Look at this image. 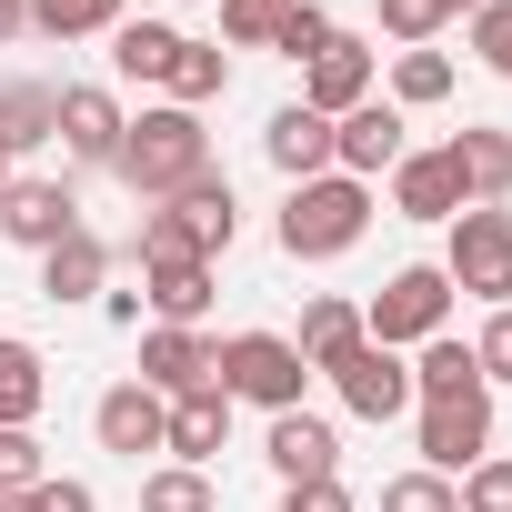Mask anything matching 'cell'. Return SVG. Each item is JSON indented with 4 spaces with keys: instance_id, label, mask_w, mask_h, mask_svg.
Here are the masks:
<instances>
[{
    "instance_id": "cell-1",
    "label": "cell",
    "mask_w": 512,
    "mask_h": 512,
    "mask_svg": "<svg viewBox=\"0 0 512 512\" xmlns=\"http://www.w3.org/2000/svg\"><path fill=\"white\" fill-rule=\"evenodd\" d=\"M111 171H121V191H131V201H171V191H191V181L211 171V131H201V111H181V101L141 111V121L121 131Z\"/></svg>"
},
{
    "instance_id": "cell-2",
    "label": "cell",
    "mask_w": 512,
    "mask_h": 512,
    "mask_svg": "<svg viewBox=\"0 0 512 512\" xmlns=\"http://www.w3.org/2000/svg\"><path fill=\"white\" fill-rule=\"evenodd\" d=\"M362 231H372V181H352V171L292 181V201H282V251L292 262H342Z\"/></svg>"
},
{
    "instance_id": "cell-3",
    "label": "cell",
    "mask_w": 512,
    "mask_h": 512,
    "mask_svg": "<svg viewBox=\"0 0 512 512\" xmlns=\"http://www.w3.org/2000/svg\"><path fill=\"white\" fill-rule=\"evenodd\" d=\"M211 382H221L231 402H262V412H302V382H312V362L292 352V332H231V342L211 352Z\"/></svg>"
},
{
    "instance_id": "cell-4",
    "label": "cell",
    "mask_w": 512,
    "mask_h": 512,
    "mask_svg": "<svg viewBox=\"0 0 512 512\" xmlns=\"http://www.w3.org/2000/svg\"><path fill=\"white\" fill-rule=\"evenodd\" d=\"M442 322H452V282H442V262H412V272H392V282L362 302V342H382V352H422Z\"/></svg>"
},
{
    "instance_id": "cell-5",
    "label": "cell",
    "mask_w": 512,
    "mask_h": 512,
    "mask_svg": "<svg viewBox=\"0 0 512 512\" xmlns=\"http://www.w3.org/2000/svg\"><path fill=\"white\" fill-rule=\"evenodd\" d=\"M442 231H452V251H442V282L502 312V302H512V211L472 201V211H452Z\"/></svg>"
},
{
    "instance_id": "cell-6",
    "label": "cell",
    "mask_w": 512,
    "mask_h": 512,
    "mask_svg": "<svg viewBox=\"0 0 512 512\" xmlns=\"http://www.w3.org/2000/svg\"><path fill=\"white\" fill-rule=\"evenodd\" d=\"M322 382H332V392H342V412H362V422L412 412V362H402V352H382V342L332 352V362H322Z\"/></svg>"
},
{
    "instance_id": "cell-7",
    "label": "cell",
    "mask_w": 512,
    "mask_h": 512,
    "mask_svg": "<svg viewBox=\"0 0 512 512\" xmlns=\"http://www.w3.org/2000/svg\"><path fill=\"white\" fill-rule=\"evenodd\" d=\"M412 442H422V472L462 482V472H472V462L492 452V392H462V402H422Z\"/></svg>"
},
{
    "instance_id": "cell-8",
    "label": "cell",
    "mask_w": 512,
    "mask_h": 512,
    "mask_svg": "<svg viewBox=\"0 0 512 512\" xmlns=\"http://www.w3.org/2000/svg\"><path fill=\"white\" fill-rule=\"evenodd\" d=\"M211 352H221L211 332L151 322V332H141V372H131V382H141V392H161V402H191V392H211Z\"/></svg>"
},
{
    "instance_id": "cell-9",
    "label": "cell",
    "mask_w": 512,
    "mask_h": 512,
    "mask_svg": "<svg viewBox=\"0 0 512 512\" xmlns=\"http://www.w3.org/2000/svg\"><path fill=\"white\" fill-rule=\"evenodd\" d=\"M81 231V191L71 181H11L0 191V241H21V251H51Z\"/></svg>"
},
{
    "instance_id": "cell-10",
    "label": "cell",
    "mask_w": 512,
    "mask_h": 512,
    "mask_svg": "<svg viewBox=\"0 0 512 512\" xmlns=\"http://www.w3.org/2000/svg\"><path fill=\"white\" fill-rule=\"evenodd\" d=\"M382 181H392V211H402V221H452V211H472V201H462V161H452V141H442V151H402Z\"/></svg>"
},
{
    "instance_id": "cell-11",
    "label": "cell",
    "mask_w": 512,
    "mask_h": 512,
    "mask_svg": "<svg viewBox=\"0 0 512 512\" xmlns=\"http://www.w3.org/2000/svg\"><path fill=\"white\" fill-rule=\"evenodd\" d=\"M402 151H412V141H402V111H392V101H362V111L332 121V171H352V181H382Z\"/></svg>"
},
{
    "instance_id": "cell-12",
    "label": "cell",
    "mask_w": 512,
    "mask_h": 512,
    "mask_svg": "<svg viewBox=\"0 0 512 512\" xmlns=\"http://www.w3.org/2000/svg\"><path fill=\"white\" fill-rule=\"evenodd\" d=\"M262 462H272L282 482H332V472H342V432H332L322 412H272Z\"/></svg>"
},
{
    "instance_id": "cell-13",
    "label": "cell",
    "mask_w": 512,
    "mask_h": 512,
    "mask_svg": "<svg viewBox=\"0 0 512 512\" xmlns=\"http://www.w3.org/2000/svg\"><path fill=\"white\" fill-rule=\"evenodd\" d=\"M362 101H372V51H362L352 31H332V51L302 61V111L342 121V111H362Z\"/></svg>"
},
{
    "instance_id": "cell-14",
    "label": "cell",
    "mask_w": 512,
    "mask_h": 512,
    "mask_svg": "<svg viewBox=\"0 0 512 512\" xmlns=\"http://www.w3.org/2000/svg\"><path fill=\"white\" fill-rule=\"evenodd\" d=\"M121 131H131V111L101 91V81H71L61 91V151L71 161H91V171H111V151H121Z\"/></svg>"
},
{
    "instance_id": "cell-15",
    "label": "cell",
    "mask_w": 512,
    "mask_h": 512,
    "mask_svg": "<svg viewBox=\"0 0 512 512\" xmlns=\"http://www.w3.org/2000/svg\"><path fill=\"white\" fill-rule=\"evenodd\" d=\"M161 422H171V402H161V392H141V382H111V392L91 402V432H101V452H121V462L161 452Z\"/></svg>"
},
{
    "instance_id": "cell-16",
    "label": "cell",
    "mask_w": 512,
    "mask_h": 512,
    "mask_svg": "<svg viewBox=\"0 0 512 512\" xmlns=\"http://www.w3.org/2000/svg\"><path fill=\"white\" fill-rule=\"evenodd\" d=\"M151 211H171V221H181V241L201 251V262H221L231 231H241V201H231V181H221V171H201L191 191H171V201H151Z\"/></svg>"
},
{
    "instance_id": "cell-17",
    "label": "cell",
    "mask_w": 512,
    "mask_h": 512,
    "mask_svg": "<svg viewBox=\"0 0 512 512\" xmlns=\"http://www.w3.org/2000/svg\"><path fill=\"white\" fill-rule=\"evenodd\" d=\"M262 161H272L282 181H322V171H332V121L302 111V101H282V111L262 121Z\"/></svg>"
},
{
    "instance_id": "cell-18",
    "label": "cell",
    "mask_w": 512,
    "mask_h": 512,
    "mask_svg": "<svg viewBox=\"0 0 512 512\" xmlns=\"http://www.w3.org/2000/svg\"><path fill=\"white\" fill-rule=\"evenodd\" d=\"M41 292H51V302H101V292H111V251H101L91 221H81L71 241L41 251Z\"/></svg>"
},
{
    "instance_id": "cell-19",
    "label": "cell",
    "mask_w": 512,
    "mask_h": 512,
    "mask_svg": "<svg viewBox=\"0 0 512 512\" xmlns=\"http://www.w3.org/2000/svg\"><path fill=\"white\" fill-rule=\"evenodd\" d=\"M221 442H231V392H221V382H211V392H191V402H171V422H161V452H171V462H191V472H201Z\"/></svg>"
},
{
    "instance_id": "cell-20",
    "label": "cell",
    "mask_w": 512,
    "mask_h": 512,
    "mask_svg": "<svg viewBox=\"0 0 512 512\" xmlns=\"http://www.w3.org/2000/svg\"><path fill=\"white\" fill-rule=\"evenodd\" d=\"M51 402V362L21 342V332H0V432H31Z\"/></svg>"
},
{
    "instance_id": "cell-21",
    "label": "cell",
    "mask_w": 512,
    "mask_h": 512,
    "mask_svg": "<svg viewBox=\"0 0 512 512\" xmlns=\"http://www.w3.org/2000/svg\"><path fill=\"white\" fill-rule=\"evenodd\" d=\"M462 392H492V382H482V362H472V342H452V332H432V342L412 352V402H462Z\"/></svg>"
},
{
    "instance_id": "cell-22",
    "label": "cell",
    "mask_w": 512,
    "mask_h": 512,
    "mask_svg": "<svg viewBox=\"0 0 512 512\" xmlns=\"http://www.w3.org/2000/svg\"><path fill=\"white\" fill-rule=\"evenodd\" d=\"M141 302H151L161 322L201 332V312H211V262H151V272H141Z\"/></svg>"
},
{
    "instance_id": "cell-23",
    "label": "cell",
    "mask_w": 512,
    "mask_h": 512,
    "mask_svg": "<svg viewBox=\"0 0 512 512\" xmlns=\"http://www.w3.org/2000/svg\"><path fill=\"white\" fill-rule=\"evenodd\" d=\"M452 161H462V201H512V131H452Z\"/></svg>"
},
{
    "instance_id": "cell-24",
    "label": "cell",
    "mask_w": 512,
    "mask_h": 512,
    "mask_svg": "<svg viewBox=\"0 0 512 512\" xmlns=\"http://www.w3.org/2000/svg\"><path fill=\"white\" fill-rule=\"evenodd\" d=\"M61 131V91L51 81H0V151H31V141H51Z\"/></svg>"
},
{
    "instance_id": "cell-25",
    "label": "cell",
    "mask_w": 512,
    "mask_h": 512,
    "mask_svg": "<svg viewBox=\"0 0 512 512\" xmlns=\"http://www.w3.org/2000/svg\"><path fill=\"white\" fill-rule=\"evenodd\" d=\"M171 61H181V31L171 21H121L111 31V71L121 81H171Z\"/></svg>"
},
{
    "instance_id": "cell-26",
    "label": "cell",
    "mask_w": 512,
    "mask_h": 512,
    "mask_svg": "<svg viewBox=\"0 0 512 512\" xmlns=\"http://www.w3.org/2000/svg\"><path fill=\"white\" fill-rule=\"evenodd\" d=\"M362 342V302H342V292H322V302H302V332H292V352L322 372L332 352H352Z\"/></svg>"
},
{
    "instance_id": "cell-27",
    "label": "cell",
    "mask_w": 512,
    "mask_h": 512,
    "mask_svg": "<svg viewBox=\"0 0 512 512\" xmlns=\"http://www.w3.org/2000/svg\"><path fill=\"white\" fill-rule=\"evenodd\" d=\"M161 91H171L181 111L221 101V91H231V61H221V41H191V31H181V61H171V81H161Z\"/></svg>"
},
{
    "instance_id": "cell-28",
    "label": "cell",
    "mask_w": 512,
    "mask_h": 512,
    "mask_svg": "<svg viewBox=\"0 0 512 512\" xmlns=\"http://www.w3.org/2000/svg\"><path fill=\"white\" fill-rule=\"evenodd\" d=\"M121 21H131V0H31V31H51V41H91Z\"/></svg>"
},
{
    "instance_id": "cell-29",
    "label": "cell",
    "mask_w": 512,
    "mask_h": 512,
    "mask_svg": "<svg viewBox=\"0 0 512 512\" xmlns=\"http://www.w3.org/2000/svg\"><path fill=\"white\" fill-rule=\"evenodd\" d=\"M141 512H221V492H211V472L161 462V472H141Z\"/></svg>"
},
{
    "instance_id": "cell-30",
    "label": "cell",
    "mask_w": 512,
    "mask_h": 512,
    "mask_svg": "<svg viewBox=\"0 0 512 512\" xmlns=\"http://www.w3.org/2000/svg\"><path fill=\"white\" fill-rule=\"evenodd\" d=\"M482 0H382V31L402 41V51H432V31L442 21H472Z\"/></svg>"
},
{
    "instance_id": "cell-31",
    "label": "cell",
    "mask_w": 512,
    "mask_h": 512,
    "mask_svg": "<svg viewBox=\"0 0 512 512\" xmlns=\"http://www.w3.org/2000/svg\"><path fill=\"white\" fill-rule=\"evenodd\" d=\"M432 101H452V61L442 51H402L392 61V111H432Z\"/></svg>"
},
{
    "instance_id": "cell-32",
    "label": "cell",
    "mask_w": 512,
    "mask_h": 512,
    "mask_svg": "<svg viewBox=\"0 0 512 512\" xmlns=\"http://www.w3.org/2000/svg\"><path fill=\"white\" fill-rule=\"evenodd\" d=\"M302 11V0H221V41L231 51H272V31Z\"/></svg>"
},
{
    "instance_id": "cell-33",
    "label": "cell",
    "mask_w": 512,
    "mask_h": 512,
    "mask_svg": "<svg viewBox=\"0 0 512 512\" xmlns=\"http://www.w3.org/2000/svg\"><path fill=\"white\" fill-rule=\"evenodd\" d=\"M41 482H51L41 432H0V502H11V492H41Z\"/></svg>"
},
{
    "instance_id": "cell-34",
    "label": "cell",
    "mask_w": 512,
    "mask_h": 512,
    "mask_svg": "<svg viewBox=\"0 0 512 512\" xmlns=\"http://www.w3.org/2000/svg\"><path fill=\"white\" fill-rule=\"evenodd\" d=\"M332 31H342V21L322 11V0H302V11L272 31V51H282V61H322V51H332Z\"/></svg>"
},
{
    "instance_id": "cell-35",
    "label": "cell",
    "mask_w": 512,
    "mask_h": 512,
    "mask_svg": "<svg viewBox=\"0 0 512 512\" xmlns=\"http://www.w3.org/2000/svg\"><path fill=\"white\" fill-rule=\"evenodd\" d=\"M452 502H462V512H512V462H502V452H482V462L452 482Z\"/></svg>"
},
{
    "instance_id": "cell-36",
    "label": "cell",
    "mask_w": 512,
    "mask_h": 512,
    "mask_svg": "<svg viewBox=\"0 0 512 512\" xmlns=\"http://www.w3.org/2000/svg\"><path fill=\"white\" fill-rule=\"evenodd\" d=\"M382 512H462V502H452L442 472H392V482H382Z\"/></svg>"
},
{
    "instance_id": "cell-37",
    "label": "cell",
    "mask_w": 512,
    "mask_h": 512,
    "mask_svg": "<svg viewBox=\"0 0 512 512\" xmlns=\"http://www.w3.org/2000/svg\"><path fill=\"white\" fill-rule=\"evenodd\" d=\"M472 51H482V71L512 81V0H482V11H472Z\"/></svg>"
},
{
    "instance_id": "cell-38",
    "label": "cell",
    "mask_w": 512,
    "mask_h": 512,
    "mask_svg": "<svg viewBox=\"0 0 512 512\" xmlns=\"http://www.w3.org/2000/svg\"><path fill=\"white\" fill-rule=\"evenodd\" d=\"M131 251H141V272H151V262H201V251L181 241V221H171V211H141V231H131Z\"/></svg>"
},
{
    "instance_id": "cell-39",
    "label": "cell",
    "mask_w": 512,
    "mask_h": 512,
    "mask_svg": "<svg viewBox=\"0 0 512 512\" xmlns=\"http://www.w3.org/2000/svg\"><path fill=\"white\" fill-rule=\"evenodd\" d=\"M472 362H482V382H512V302L472 332Z\"/></svg>"
},
{
    "instance_id": "cell-40",
    "label": "cell",
    "mask_w": 512,
    "mask_h": 512,
    "mask_svg": "<svg viewBox=\"0 0 512 512\" xmlns=\"http://www.w3.org/2000/svg\"><path fill=\"white\" fill-rule=\"evenodd\" d=\"M282 512H352V492H342V472L332 482H282Z\"/></svg>"
},
{
    "instance_id": "cell-41",
    "label": "cell",
    "mask_w": 512,
    "mask_h": 512,
    "mask_svg": "<svg viewBox=\"0 0 512 512\" xmlns=\"http://www.w3.org/2000/svg\"><path fill=\"white\" fill-rule=\"evenodd\" d=\"M31 502H41V512H101V492H91V482H71V472H51Z\"/></svg>"
},
{
    "instance_id": "cell-42",
    "label": "cell",
    "mask_w": 512,
    "mask_h": 512,
    "mask_svg": "<svg viewBox=\"0 0 512 512\" xmlns=\"http://www.w3.org/2000/svg\"><path fill=\"white\" fill-rule=\"evenodd\" d=\"M101 322L111 332H141V292H101Z\"/></svg>"
},
{
    "instance_id": "cell-43",
    "label": "cell",
    "mask_w": 512,
    "mask_h": 512,
    "mask_svg": "<svg viewBox=\"0 0 512 512\" xmlns=\"http://www.w3.org/2000/svg\"><path fill=\"white\" fill-rule=\"evenodd\" d=\"M31 31V0H0V41H21Z\"/></svg>"
},
{
    "instance_id": "cell-44",
    "label": "cell",
    "mask_w": 512,
    "mask_h": 512,
    "mask_svg": "<svg viewBox=\"0 0 512 512\" xmlns=\"http://www.w3.org/2000/svg\"><path fill=\"white\" fill-rule=\"evenodd\" d=\"M0 512H41V502H31V492H11V502H0Z\"/></svg>"
},
{
    "instance_id": "cell-45",
    "label": "cell",
    "mask_w": 512,
    "mask_h": 512,
    "mask_svg": "<svg viewBox=\"0 0 512 512\" xmlns=\"http://www.w3.org/2000/svg\"><path fill=\"white\" fill-rule=\"evenodd\" d=\"M0 191H11V151H0Z\"/></svg>"
}]
</instances>
